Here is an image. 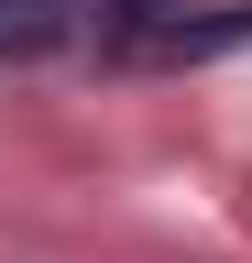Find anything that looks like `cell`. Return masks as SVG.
<instances>
[{
	"label": "cell",
	"instance_id": "6da1fadb",
	"mask_svg": "<svg viewBox=\"0 0 252 263\" xmlns=\"http://www.w3.org/2000/svg\"><path fill=\"white\" fill-rule=\"evenodd\" d=\"M252 44V0H153V11L110 44V66H208Z\"/></svg>",
	"mask_w": 252,
	"mask_h": 263
},
{
	"label": "cell",
	"instance_id": "7a4b0ae2",
	"mask_svg": "<svg viewBox=\"0 0 252 263\" xmlns=\"http://www.w3.org/2000/svg\"><path fill=\"white\" fill-rule=\"evenodd\" d=\"M153 0H0V55H110Z\"/></svg>",
	"mask_w": 252,
	"mask_h": 263
}]
</instances>
